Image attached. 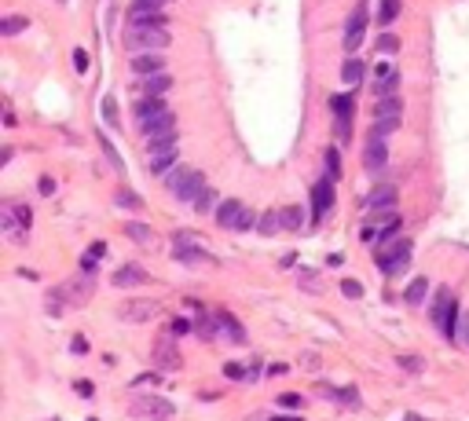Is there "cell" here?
<instances>
[{
	"label": "cell",
	"instance_id": "6da1fadb",
	"mask_svg": "<svg viewBox=\"0 0 469 421\" xmlns=\"http://www.w3.org/2000/svg\"><path fill=\"white\" fill-rule=\"evenodd\" d=\"M169 18L158 11V15H136L129 30H125V48L132 55H143V52H162L173 45V33L165 30Z\"/></svg>",
	"mask_w": 469,
	"mask_h": 421
},
{
	"label": "cell",
	"instance_id": "7a4b0ae2",
	"mask_svg": "<svg viewBox=\"0 0 469 421\" xmlns=\"http://www.w3.org/2000/svg\"><path fill=\"white\" fill-rule=\"evenodd\" d=\"M0 227H4L8 242L23 246V242L30 238V227H33L30 205H23V202H4V209H0Z\"/></svg>",
	"mask_w": 469,
	"mask_h": 421
},
{
	"label": "cell",
	"instance_id": "3957f363",
	"mask_svg": "<svg viewBox=\"0 0 469 421\" xmlns=\"http://www.w3.org/2000/svg\"><path fill=\"white\" fill-rule=\"evenodd\" d=\"M165 187L173 191L180 202H198V195L205 191V176L198 173V168H183V165H176L173 173L165 176Z\"/></svg>",
	"mask_w": 469,
	"mask_h": 421
},
{
	"label": "cell",
	"instance_id": "277c9868",
	"mask_svg": "<svg viewBox=\"0 0 469 421\" xmlns=\"http://www.w3.org/2000/svg\"><path fill=\"white\" fill-rule=\"evenodd\" d=\"M136 125H140V132H158V129H169V125H176L173 121V110L165 107V99L158 96H147L140 107H136Z\"/></svg>",
	"mask_w": 469,
	"mask_h": 421
},
{
	"label": "cell",
	"instance_id": "5b68a950",
	"mask_svg": "<svg viewBox=\"0 0 469 421\" xmlns=\"http://www.w3.org/2000/svg\"><path fill=\"white\" fill-rule=\"evenodd\" d=\"M411 257H414V242L411 238L389 242V246L378 249V271L381 275H400V271L411 264Z\"/></svg>",
	"mask_w": 469,
	"mask_h": 421
},
{
	"label": "cell",
	"instance_id": "8992f818",
	"mask_svg": "<svg viewBox=\"0 0 469 421\" xmlns=\"http://www.w3.org/2000/svg\"><path fill=\"white\" fill-rule=\"evenodd\" d=\"M458 315H462V311H458V304H455V293L440 286V293L433 297V326H436L443 337H451V341H455Z\"/></svg>",
	"mask_w": 469,
	"mask_h": 421
},
{
	"label": "cell",
	"instance_id": "52a82bcc",
	"mask_svg": "<svg viewBox=\"0 0 469 421\" xmlns=\"http://www.w3.org/2000/svg\"><path fill=\"white\" fill-rule=\"evenodd\" d=\"M217 224H220L224 231H249L253 224H257V217H253L249 205L227 198V202H220V209H217Z\"/></svg>",
	"mask_w": 469,
	"mask_h": 421
},
{
	"label": "cell",
	"instance_id": "ba28073f",
	"mask_svg": "<svg viewBox=\"0 0 469 421\" xmlns=\"http://www.w3.org/2000/svg\"><path fill=\"white\" fill-rule=\"evenodd\" d=\"M330 110H334V132L337 143H349L352 139V114H356V96H330Z\"/></svg>",
	"mask_w": 469,
	"mask_h": 421
},
{
	"label": "cell",
	"instance_id": "9c48e42d",
	"mask_svg": "<svg viewBox=\"0 0 469 421\" xmlns=\"http://www.w3.org/2000/svg\"><path fill=\"white\" fill-rule=\"evenodd\" d=\"M173 260L198 267V264H209L213 257H209V249L195 246V238H191V235H176V238H173Z\"/></svg>",
	"mask_w": 469,
	"mask_h": 421
},
{
	"label": "cell",
	"instance_id": "30bf717a",
	"mask_svg": "<svg viewBox=\"0 0 469 421\" xmlns=\"http://www.w3.org/2000/svg\"><path fill=\"white\" fill-rule=\"evenodd\" d=\"M162 308H158V301H147V297H136V301H125L121 308H118V315L125 323H151L154 315H158Z\"/></svg>",
	"mask_w": 469,
	"mask_h": 421
},
{
	"label": "cell",
	"instance_id": "8fae6325",
	"mask_svg": "<svg viewBox=\"0 0 469 421\" xmlns=\"http://www.w3.org/2000/svg\"><path fill=\"white\" fill-rule=\"evenodd\" d=\"M173 403H165V399H158V396H147V399H136L132 403V414L136 417H147V421H169L173 417Z\"/></svg>",
	"mask_w": 469,
	"mask_h": 421
},
{
	"label": "cell",
	"instance_id": "7c38bea8",
	"mask_svg": "<svg viewBox=\"0 0 469 421\" xmlns=\"http://www.w3.org/2000/svg\"><path fill=\"white\" fill-rule=\"evenodd\" d=\"M334 209V180L327 176V180H319L315 187H312V220L319 224L327 213Z\"/></svg>",
	"mask_w": 469,
	"mask_h": 421
},
{
	"label": "cell",
	"instance_id": "4fadbf2b",
	"mask_svg": "<svg viewBox=\"0 0 469 421\" xmlns=\"http://www.w3.org/2000/svg\"><path fill=\"white\" fill-rule=\"evenodd\" d=\"M385 161H389V146H385V139L367 136V146H363V168H367L371 176H378L381 168H385Z\"/></svg>",
	"mask_w": 469,
	"mask_h": 421
},
{
	"label": "cell",
	"instance_id": "5bb4252c",
	"mask_svg": "<svg viewBox=\"0 0 469 421\" xmlns=\"http://www.w3.org/2000/svg\"><path fill=\"white\" fill-rule=\"evenodd\" d=\"M118 289H132V286H147L151 282V275H147V267H140V264H121L118 271H114V279H111Z\"/></svg>",
	"mask_w": 469,
	"mask_h": 421
},
{
	"label": "cell",
	"instance_id": "9a60e30c",
	"mask_svg": "<svg viewBox=\"0 0 469 421\" xmlns=\"http://www.w3.org/2000/svg\"><path fill=\"white\" fill-rule=\"evenodd\" d=\"M363 30H367V11L356 8V11L349 15V23H345V52H356V48H359Z\"/></svg>",
	"mask_w": 469,
	"mask_h": 421
},
{
	"label": "cell",
	"instance_id": "2e32d148",
	"mask_svg": "<svg viewBox=\"0 0 469 421\" xmlns=\"http://www.w3.org/2000/svg\"><path fill=\"white\" fill-rule=\"evenodd\" d=\"M129 67L136 77H151V74H165V59L158 52H143V55H132Z\"/></svg>",
	"mask_w": 469,
	"mask_h": 421
},
{
	"label": "cell",
	"instance_id": "e0dca14e",
	"mask_svg": "<svg viewBox=\"0 0 469 421\" xmlns=\"http://www.w3.org/2000/svg\"><path fill=\"white\" fill-rule=\"evenodd\" d=\"M396 88H400V74L389 70L385 62H378V70H374V96L385 99V96H392Z\"/></svg>",
	"mask_w": 469,
	"mask_h": 421
},
{
	"label": "cell",
	"instance_id": "ac0fdd59",
	"mask_svg": "<svg viewBox=\"0 0 469 421\" xmlns=\"http://www.w3.org/2000/svg\"><path fill=\"white\" fill-rule=\"evenodd\" d=\"M154 363L162 367V370H180V352H176V345L169 341V337H162L158 341V348H154Z\"/></svg>",
	"mask_w": 469,
	"mask_h": 421
},
{
	"label": "cell",
	"instance_id": "d6986e66",
	"mask_svg": "<svg viewBox=\"0 0 469 421\" xmlns=\"http://www.w3.org/2000/svg\"><path fill=\"white\" fill-rule=\"evenodd\" d=\"M143 143H147V154L176 146V125H169V129H158V132H147V136H143Z\"/></svg>",
	"mask_w": 469,
	"mask_h": 421
},
{
	"label": "cell",
	"instance_id": "ffe728a7",
	"mask_svg": "<svg viewBox=\"0 0 469 421\" xmlns=\"http://www.w3.org/2000/svg\"><path fill=\"white\" fill-rule=\"evenodd\" d=\"M217 326H220V337H227V341H234V345H246V330H242V323L234 319V315L217 311Z\"/></svg>",
	"mask_w": 469,
	"mask_h": 421
},
{
	"label": "cell",
	"instance_id": "44dd1931",
	"mask_svg": "<svg viewBox=\"0 0 469 421\" xmlns=\"http://www.w3.org/2000/svg\"><path fill=\"white\" fill-rule=\"evenodd\" d=\"M176 158H180L176 146H169V151H154V154H151V173H154V176H169V173L176 168Z\"/></svg>",
	"mask_w": 469,
	"mask_h": 421
},
{
	"label": "cell",
	"instance_id": "7402d4cb",
	"mask_svg": "<svg viewBox=\"0 0 469 421\" xmlns=\"http://www.w3.org/2000/svg\"><path fill=\"white\" fill-rule=\"evenodd\" d=\"M62 289H67V297H70V304H84V301H89L92 297V275L89 279H74V282H67V286H62Z\"/></svg>",
	"mask_w": 469,
	"mask_h": 421
},
{
	"label": "cell",
	"instance_id": "603a6c76",
	"mask_svg": "<svg viewBox=\"0 0 469 421\" xmlns=\"http://www.w3.org/2000/svg\"><path fill=\"white\" fill-rule=\"evenodd\" d=\"M195 333L202 337V341H217V337H220V326H217V311H213V315L198 311V319H195Z\"/></svg>",
	"mask_w": 469,
	"mask_h": 421
},
{
	"label": "cell",
	"instance_id": "cb8c5ba5",
	"mask_svg": "<svg viewBox=\"0 0 469 421\" xmlns=\"http://www.w3.org/2000/svg\"><path fill=\"white\" fill-rule=\"evenodd\" d=\"M367 67H363V59H345V67H341V81L349 84V88H356L359 81H363Z\"/></svg>",
	"mask_w": 469,
	"mask_h": 421
},
{
	"label": "cell",
	"instance_id": "d4e9b609",
	"mask_svg": "<svg viewBox=\"0 0 469 421\" xmlns=\"http://www.w3.org/2000/svg\"><path fill=\"white\" fill-rule=\"evenodd\" d=\"M301 224H305V213L297 205H279V227L283 231H301Z\"/></svg>",
	"mask_w": 469,
	"mask_h": 421
},
{
	"label": "cell",
	"instance_id": "484cf974",
	"mask_svg": "<svg viewBox=\"0 0 469 421\" xmlns=\"http://www.w3.org/2000/svg\"><path fill=\"white\" fill-rule=\"evenodd\" d=\"M143 88H147V96H165L169 88H173V77H169V70L165 74H151V77H143Z\"/></svg>",
	"mask_w": 469,
	"mask_h": 421
},
{
	"label": "cell",
	"instance_id": "4316f807",
	"mask_svg": "<svg viewBox=\"0 0 469 421\" xmlns=\"http://www.w3.org/2000/svg\"><path fill=\"white\" fill-rule=\"evenodd\" d=\"M319 392L337 399V403H345V407H359V392L356 388H330V385H319Z\"/></svg>",
	"mask_w": 469,
	"mask_h": 421
},
{
	"label": "cell",
	"instance_id": "83f0119b",
	"mask_svg": "<svg viewBox=\"0 0 469 421\" xmlns=\"http://www.w3.org/2000/svg\"><path fill=\"white\" fill-rule=\"evenodd\" d=\"M30 30V18L26 15H8V18H0V37H15V33H23Z\"/></svg>",
	"mask_w": 469,
	"mask_h": 421
},
{
	"label": "cell",
	"instance_id": "f1b7e54d",
	"mask_svg": "<svg viewBox=\"0 0 469 421\" xmlns=\"http://www.w3.org/2000/svg\"><path fill=\"white\" fill-rule=\"evenodd\" d=\"M400 110H403V103L396 96H385V99H378L374 117H400Z\"/></svg>",
	"mask_w": 469,
	"mask_h": 421
},
{
	"label": "cell",
	"instance_id": "f546056e",
	"mask_svg": "<svg viewBox=\"0 0 469 421\" xmlns=\"http://www.w3.org/2000/svg\"><path fill=\"white\" fill-rule=\"evenodd\" d=\"M400 129V117H374V125H371V136L374 139H385L389 132H396Z\"/></svg>",
	"mask_w": 469,
	"mask_h": 421
},
{
	"label": "cell",
	"instance_id": "4dcf8cb0",
	"mask_svg": "<svg viewBox=\"0 0 469 421\" xmlns=\"http://www.w3.org/2000/svg\"><path fill=\"white\" fill-rule=\"evenodd\" d=\"M381 205H385V209L396 205V191H392V187H381V191H374L367 198V209H381Z\"/></svg>",
	"mask_w": 469,
	"mask_h": 421
},
{
	"label": "cell",
	"instance_id": "1f68e13d",
	"mask_svg": "<svg viewBox=\"0 0 469 421\" xmlns=\"http://www.w3.org/2000/svg\"><path fill=\"white\" fill-rule=\"evenodd\" d=\"M396 15H400V0H381L378 4V23L381 26H392Z\"/></svg>",
	"mask_w": 469,
	"mask_h": 421
},
{
	"label": "cell",
	"instance_id": "d6a6232c",
	"mask_svg": "<svg viewBox=\"0 0 469 421\" xmlns=\"http://www.w3.org/2000/svg\"><path fill=\"white\" fill-rule=\"evenodd\" d=\"M103 253H106V242H92V249H84V257H81V267L89 271V275L96 271V264H99V257H103Z\"/></svg>",
	"mask_w": 469,
	"mask_h": 421
},
{
	"label": "cell",
	"instance_id": "836d02e7",
	"mask_svg": "<svg viewBox=\"0 0 469 421\" xmlns=\"http://www.w3.org/2000/svg\"><path fill=\"white\" fill-rule=\"evenodd\" d=\"M125 235H129L132 242H140V246H151L154 242V235H151V227H143V224H125Z\"/></svg>",
	"mask_w": 469,
	"mask_h": 421
},
{
	"label": "cell",
	"instance_id": "e575fe53",
	"mask_svg": "<svg viewBox=\"0 0 469 421\" xmlns=\"http://www.w3.org/2000/svg\"><path fill=\"white\" fill-rule=\"evenodd\" d=\"M257 224H261V227H257L261 235H279V231H283V227H279V209H268V213H264Z\"/></svg>",
	"mask_w": 469,
	"mask_h": 421
},
{
	"label": "cell",
	"instance_id": "d590c367",
	"mask_svg": "<svg viewBox=\"0 0 469 421\" xmlns=\"http://www.w3.org/2000/svg\"><path fill=\"white\" fill-rule=\"evenodd\" d=\"M425 293H429V282H425V279H414V282L407 286V293H403V297H407V304H422V301H425Z\"/></svg>",
	"mask_w": 469,
	"mask_h": 421
},
{
	"label": "cell",
	"instance_id": "8d00e7d4",
	"mask_svg": "<svg viewBox=\"0 0 469 421\" xmlns=\"http://www.w3.org/2000/svg\"><path fill=\"white\" fill-rule=\"evenodd\" d=\"M165 4H169V0H136V4H132V18L136 15H158Z\"/></svg>",
	"mask_w": 469,
	"mask_h": 421
},
{
	"label": "cell",
	"instance_id": "74e56055",
	"mask_svg": "<svg viewBox=\"0 0 469 421\" xmlns=\"http://www.w3.org/2000/svg\"><path fill=\"white\" fill-rule=\"evenodd\" d=\"M45 304H48V311H52V315H59L62 308H67V304H70V297H67V289H52V293H48V297H45Z\"/></svg>",
	"mask_w": 469,
	"mask_h": 421
},
{
	"label": "cell",
	"instance_id": "f35d334b",
	"mask_svg": "<svg viewBox=\"0 0 469 421\" xmlns=\"http://www.w3.org/2000/svg\"><path fill=\"white\" fill-rule=\"evenodd\" d=\"M396 363H400V370H407V374H422L425 370L422 355H396Z\"/></svg>",
	"mask_w": 469,
	"mask_h": 421
},
{
	"label": "cell",
	"instance_id": "ab89813d",
	"mask_svg": "<svg viewBox=\"0 0 469 421\" xmlns=\"http://www.w3.org/2000/svg\"><path fill=\"white\" fill-rule=\"evenodd\" d=\"M114 202H118L121 209H143V198H140V195H132V191H118V195H114Z\"/></svg>",
	"mask_w": 469,
	"mask_h": 421
},
{
	"label": "cell",
	"instance_id": "60d3db41",
	"mask_svg": "<svg viewBox=\"0 0 469 421\" xmlns=\"http://www.w3.org/2000/svg\"><path fill=\"white\" fill-rule=\"evenodd\" d=\"M327 176L337 180L341 176V158H337V146H327Z\"/></svg>",
	"mask_w": 469,
	"mask_h": 421
},
{
	"label": "cell",
	"instance_id": "b9f144b4",
	"mask_svg": "<svg viewBox=\"0 0 469 421\" xmlns=\"http://www.w3.org/2000/svg\"><path fill=\"white\" fill-rule=\"evenodd\" d=\"M455 341L469 348V311H462V315H458V326H455Z\"/></svg>",
	"mask_w": 469,
	"mask_h": 421
},
{
	"label": "cell",
	"instance_id": "7bdbcfd3",
	"mask_svg": "<svg viewBox=\"0 0 469 421\" xmlns=\"http://www.w3.org/2000/svg\"><path fill=\"white\" fill-rule=\"evenodd\" d=\"M297 279H301V286H305L308 293H319V289H323V286H319V275H315V271H297Z\"/></svg>",
	"mask_w": 469,
	"mask_h": 421
},
{
	"label": "cell",
	"instance_id": "ee69618b",
	"mask_svg": "<svg viewBox=\"0 0 469 421\" xmlns=\"http://www.w3.org/2000/svg\"><path fill=\"white\" fill-rule=\"evenodd\" d=\"M396 48H400V40H396L392 33H381V37H378V52H385V55H392Z\"/></svg>",
	"mask_w": 469,
	"mask_h": 421
},
{
	"label": "cell",
	"instance_id": "f6af8a7d",
	"mask_svg": "<svg viewBox=\"0 0 469 421\" xmlns=\"http://www.w3.org/2000/svg\"><path fill=\"white\" fill-rule=\"evenodd\" d=\"M224 377H231V381H246L249 374H246V367H239V363H227V367H224Z\"/></svg>",
	"mask_w": 469,
	"mask_h": 421
},
{
	"label": "cell",
	"instance_id": "bcb514c9",
	"mask_svg": "<svg viewBox=\"0 0 469 421\" xmlns=\"http://www.w3.org/2000/svg\"><path fill=\"white\" fill-rule=\"evenodd\" d=\"M341 293H345V297H363V286H359L356 279H345L341 282Z\"/></svg>",
	"mask_w": 469,
	"mask_h": 421
},
{
	"label": "cell",
	"instance_id": "7dc6e473",
	"mask_svg": "<svg viewBox=\"0 0 469 421\" xmlns=\"http://www.w3.org/2000/svg\"><path fill=\"white\" fill-rule=\"evenodd\" d=\"M213 198H217V195H213L209 187H205V191L198 195V202H195V209H198V213H209V209H213Z\"/></svg>",
	"mask_w": 469,
	"mask_h": 421
},
{
	"label": "cell",
	"instance_id": "c3c4849f",
	"mask_svg": "<svg viewBox=\"0 0 469 421\" xmlns=\"http://www.w3.org/2000/svg\"><path fill=\"white\" fill-rule=\"evenodd\" d=\"M279 407H286V410H297V407H301V396H297V392H286V396H279Z\"/></svg>",
	"mask_w": 469,
	"mask_h": 421
},
{
	"label": "cell",
	"instance_id": "681fc988",
	"mask_svg": "<svg viewBox=\"0 0 469 421\" xmlns=\"http://www.w3.org/2000/svg\"><path fill=\"white\" fill-rule=\"evenodd\" d=\"M74 70H77V74L89 70V55H84V48H74Z\"/></svg>",
	"mask_w": 469,
	"mask_h": 421
},
{
	"label": "cell",
	"instance_id": "f907efd6",
	"mask_svg": "<svg viewBox=\"0 0 469 421\" xmlns=\"http://www.w3.org/2000/svg\"><path fill=\"white\" fill-rule=\"evenodd\" d=\"M103 117H106V125H118V110H114V99H103Z\"/></svg>",
	"mask_w": 469,
	"mask_h": 421
},
{
	"label": "cell",
	"instance_id": "816d5d0a",
	"mask_svg": "<svg viewBox=\"0 0 469 421\" xmlns=\"http://www.w3.org/2000/svg\"><path fill=\"white\" fill-rule=\"evenodd\" d=\"M187 330H195L187 319H173V323H169V333H173V337H180V333H187Z\"/></svg>",
	"mask_w": 469,
	"mask_h": 421
},
{
	"label": "cell",
	"instance_id": "f5cc1de1",
	"mask_svg": "<svg viewBox=\"0 0 469 421\" xmlns=\"http://www.w3.org/2000/svg\"><path fill=\"white\" fill-rule=\"evenodd\" d=\"M37 187H40V195H52V191H55V180H52V176H40Z\"/></svg>",
	"mask_w": 469,
	"mask_h": 421
},
{
	"label": "cell",
	"instance_id": "db71d44e",
	"mask_svg": "<svg viewBox=\"0 0 469 421\" xmlns=\"http://www.w3.org/2000/svg\"><path fill=\"white\" fill-rule=\"evenodd\" d=\"M74 388H77L81 396H92V392H96V385H92V381H77Z\"/></svg>",
	"mask_w": 469,
	"mask_h": 421
},
{
	"label": "cell",
	"instance_id": "11a10c76",
	"mask_svg": "<svg viewBox=\"0 0 469 421\" xmlns=\"http://www.w3.org/2000/svg\"><path fill=\"white\" fill-rule=\"evenodd\" d=\"M283 374H286V367H283V363H275V367L268 370V377H283Z\"/></svg>",
	"mask_w": 469,
	"mask_h": 421
},
{
	"label": "cell",
	"instance_id": "9f6ffc18",
	"mask_svg": "<svg viewBox=\"0 0 469 421\" xmlns=\"http://www.w3.org/2000/svg\"><path fill=\"white\" fill-rule=\"evenodd\" d=\"M403 421H425V417H418V414H407V417H403Z\"/></svg>",
	"mask_w": 469,
	"mask_h": 421
},
{
	"label": "cell",
	"instance_id": "6f0895ef",
	"mask_svg": "<svg viewBox=\"0 0 469 421\" xmlns=\"http://www.w3.org/2000/svg\"><path fill=\"white\" fill-rule=\"evenodd\" d=\"M271 421H301V417H271Z\"/></svg>",
	"mask_w": 469,
	"mask_h": 421
},
{
	"label": "cell",
	"instance_id": "680465c9",
	"mask_svg": "<svg viewBox=\"0 0 469 421\" xmlns=\"http://www.w3.org/2000/svg\"><path fill=\"white\" fill-rule=\"evenodd\" d=\"M89 421H96V417H89Z\"/></svg>",
	"mask_w": 469,
	"mask_h": 421
}]
</instances>
